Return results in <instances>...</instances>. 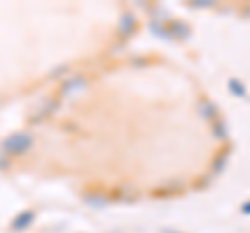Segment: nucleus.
<instances>
[{"label":"nucleus","mask_w":250,"mask_h":233,"mask_svg":"<svg viewBox=\"0 0 250 233\" xmlns=\"http://www.w3.org/2000/svg\"><path fill=\"white\" fill-rule=\"evenodd\" d=\"M31 144H34V137H31V134H27V131H17V134L9 136L2 142V150L4 154H25Z\"/></svg>","instance_id":"1"},{"label":"nucleus","mask_w":250,"mask_h":233,"mask_svg":"<svg viewBox=\"0 0 250 233\" xmlns=\"http://www.w3.org/2000/svg\"><path fill=\"white\" fill-rule=\"evenodd\" d=\"M85 85H88L85 77L75 75V77L67 79L65 83L61 85V88H59V94H61V98H71V96H75V94H80L82 90H85Z\"/></svg>","instance_id":"2"},{"label":"nucleus","mask_w":250,"mask_h":233,"mask_svg":"<svg viewBox=\"0 0 250 233\" xmlns=\"http://www.w3.org/2000/svg\"><path fill=\"white\" fill-rule=\"evenodd\" d=\"M198 113L200 116L205 121H210V123H215L219 119V108L215 102H210V100H200L198 102Z\"/></svg>","instance_id":"3"},{"label":"nucleus","mask_w":250,"mask_h":233,"mask_svg":"<svg viewBox=\"0 0 250 233\" xmlns=\"http://www.w3.org/2000/svg\"><path fill=\"white\" fill-rule=\"evenodd\" d=\"M169 38H177V40H188V38H190V25H188V23H184V21H171L169 23Z\"/></svg>","instance_id":"4"},{"label":"nucleus","mask_w":250,"mask_h":233,"mask_svg":"<svg viewBox=\"0 0 250 233\" xmlns=\"http://www.w3.org/2000/svg\"><path fill=\"white\" fill-rule=\"evenodd\" d=\"M136 27H138L136 17L131 13H125L121 17V21H119V36L121 38H129L131 34L136 32Z\"/></svg>","instance_id":"5"},{"label":"nucleus","mask_w":250,"mask_h":233,"mask_svg":"<svg viewBox=\"0 0 250 233\" xmlns=\"http://www.w3.org/2000/svg\"><path fill=\"white\" fill-rule=\"evenodd\" d=\"M31 221H34V213H31V211H25V213H21L17 219L11 223V227H13L15 231H23L25 227H29Z\"/></svg>","instance_id":"6"},{"label":"nucleus","mask_w":250,"mask_h":233,"mask_svg":"<svg viewBox=\"0 0 250 233\" xmlns=\"http://www.w3.org/2000/svg\"><path fill=\"white\" fill-rule=\"evenodd\" d=\"M228 83H229V85H228L229 92H231V94L236 96V98H246V85L242 83L240 79H236V77H231V79H229Z\"/></svg>","instance_id":"7"},{"label":"nucleus","mask_w":250,"mask_h":233,"mask_svg":"<svg viewBox=\"0 0 250 233\" xmlns=\"http://www.w3.org/2000/svg\"><path fill=\"white\" fill-rule=\"evenodd\" d=\"M213 136L217 139H228V125H225V121L221 119H217L213 123Z\"/></svg>","instance_id":"8"},{"label":"nucleus","mask_w":250,"mask_h":233,"mask_svg":"<svg viewBox=\"0 0 250 233\" xmlns=\"http://www.w3.org/2000/svg\"><path fill=\"white\" fill-rule=\"evenodd\" d=\"M228 158H229V152L219 154V156L215 158V162H213V173H221V171L225 169V165H228Z\"/></svg>","instance_id":"9"},{"label":"nucleus","mask_w":250,"mask_h":233,"mask_svg":"<svg viewBox=\"0 0 250 233\" xmlns=\"http://www.w3.org/2000/svg\"><path fill=\"white\" fill-rule=\"evenodd\" d=\"M150 29H152V32H154L156 36L165 38V40L169 38V29H167V27H163V25H159V23H156V21H150Z\"/></svg>","instance_id":"10"},{"label":"nucleus","mask_w":250,"mask_h":233,"mask_svg":"<svg viewBox=\"0 0 250 233\" xmlns=\"http://www.w3.org/2000/svg\"><path fill=\"white\" fill-rule=\"evenodd\" d=\"M213 2H210V0H196V2H194V6H200V9H205V6H210Z\"/></svg>","instance_id":"11"},{"label":"nucleus","mask_w":250,"mask_h":233,"mask_svg":"<svg viewBox=\"0 0 250 233\" xmlns=\"http://www.w3.org/2000/svg\"><path fill=\"white\" fill-rule=\"evenodd\" d=\"M242 213H244V214H250V200L246 202V204H242Z\"/></svg>","instance_id":"12"},{"label":"nucleus","mask_w":250,"mask_h":233,"mask_svg":"<svg viewBox=\"0 0 250 233\" xmlns=\"http://www.w3.org/2000/svg\"><path fill=\"white\" fill-rule=\"evenodd\" d=\"M163 233H182V231H177V229H169V227H165V229H163Z\"/></svg>","instance_id":"13"}]
</instances>
